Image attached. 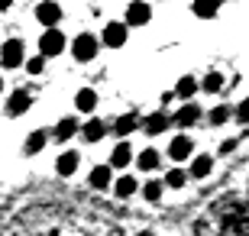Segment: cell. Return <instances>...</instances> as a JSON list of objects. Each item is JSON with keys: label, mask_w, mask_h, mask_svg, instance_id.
<instances>
[{"label": "cell", "mask_w": 249, "mask_h": 236, "mask_svg": "<svg viewBox=\"0 0 249 236\" xmlns=\"http://www.w3.org/2000/svg\"><path fill=\"white\" fill-rule=\"evenodd\" d=\"M201 91H204V94H220V91H223V74H220V72H211V74L201 81Z\"/></svg>", "instance_id": "obj_24"}, {"label": "cell", "mask_w": 249, "mask_h": 236, "mask_svg": "<svg viewBox=\"0 0 249 236\" xmlns=\"http://www.w3.org/2000/svg\"><path fill=\"white\" fill-rule=\"evenodd\" d=\"M33 107V97H29V91H13L7 97V117H19V113H26V110Z\"/></svg>", "instance_id": "obj_6"}, {"label": "cell", "mask_w": 249, "mask_h": 236, "mask_svg": "<svg viewBox=\"0 0 249 236\" xmlns=\"http://www.w3.org/2000/svg\"><path fill=\"white\" fill-rule=\"evenodd\" d=\"M162 182H165L168 188H185V184L191 182V175H188L185 168H172V172H168L165 178H162Z\"/></svg>", "instance_id": "obj_25"}, {"label": "cell", "mask_w": 249, "mask_h": 236, "mask_svg": "<svg viewBox=\"0 0 249 236\" xmlns=\"http://www.w3.org/2000/svg\"><path fill=\"white\" fill-rule=\"evenodd\" d=\"M78 165H81V155L68 149V152H62V155H58V162H55V172L62 175V178H71V175L78 172Z\"/></svg>", "instance_id": "obj_12"}, {"label": "cell", "mask_w": 249, "mask_h": 236, "mask_svg": "<svg viewBox=\"0 0 249 236\" xmlns=\"http://www.w3.org/2000/svg\"><path fill=\"white\" fill-rule=\"evenodd\" d=\"M46 143H49V133L46 129H36V133L26 139V155H39L42 149H46Z\"/></svg>", "instance_id": "obj_22"}, {"label": "cell", "mask_w": 249, "mask_h": 236, "mask_svg": "<svg viewBox=\"0 0 249 236\" xmlns=\"http://www.w3.org/2000/svg\"><path fill=\"white\" fill-rule=\"evenodd\" d=\"M104 136H107V123H104V120H97V117H91L81 127V139H84V143H101Z\"/></svg>", "instance_id": "obj_11"}, {"label": "cell", "mask_w": 249, "mask_h": 236, "mask_svg": "<svg viewBox=\"0 0 249 236\" xmlns=\"http://www.w3.org/2000/svg\"><path fill=\"white\" fill-rule=\"evenodd\" d=\"M136 191H139V182H136V178H133V175H120V178L113 182V194H117V198H120V200L133 198Z\"/></svg>", "instance_id": "obj_14"}, {"label": "cell", "mask_w": 249, "mask_h": 236, "mask_svg": "<svg viewBox=\"0 0 249 236\" xmlns=\"http://www.w3.org/2000/svg\"><path fill=\"white\" fill-rule=\"evenodd\" d=\"M65 52V36H62V29H46L42 36H39V55L42 58H55V55Z\"/></svg>", "instance_id": "obj_3"}, {"label": "cell", "mask_w": 249, "mask_h": 236, "mask_svg": "<svg viewBox=\"0 0 249 236\" xmlns=\"http://www.w3.org/2000/svg\"><path fill=\"white\" fill-rule=\"evenodd\" d=\"M233 149H236V139H227V143L220 145V152H233Z\"/></svg>", "instance_id": "obj_30"}, {"label": "cell", "mask_w": 249, "mask_h": 236, "mask_svg": "<svg viewBox=\"0 0 249 236\" xmlns=\"http://www.w3.org/2000/svg\"><path fill=\"white\" fill-rule=\"evenodd\" d=\"M201 117H204V113H201V107H197V104H185V107L175 113V127L188 129V127H194V123H197Z\"/></svg>", "instance_id": "obj_13"}, {"label": "cell", "mask_w": 249, "mask_h": 236, "mask_svg": "<svg viewBox=\"0 0 249 236\" xmlns=\"http://www.w3.org/2000/svg\"><path fill=\"white\" fill-rule=\"evenodd\" d=\"M191 152H194V139L185 136V133L168 143V159L172 162H185V159H191Z\"/></svg>", "instance_id": "obj_5"}, {"label": "cell", "mask_w": 249, "mask_h": 236, "mask_svg": "<svg viewBox=\"0 0 249 236\" xmlns=\"http://www.w3.org/2000/svg\"><path fill=\"white\" fill-rule=\"evenodd\" d=\"M162 194H165V182L152 178V182H146V184H142V198H146V200H152V204H156V200L162 198Z\"/></svg>", "instance_id": "obj_23"}, {"label": "cell", "mask_w": 249, "mask_h": 236, "mask_svg": "<svg viewBox=\"0 0 249 236\" xmlns=\"http://www.w3.org/2000/svg\"><path fill=\"white\" fill-rule=\"evenodd\" d=\"M42 68H46V58H42V55H33V58H26V72H29V74H42Z\"/></svg>", "instance_id": "obj_28"}, {"label": "cell", "mask_w": 249, "mask_h": 236, "mask_svg": "<svg viewBox=\"0 0 249 236\" xmlns=\"http://www.w3.org/2000/svg\"><path fill=\"white\" fill-rule=\"evenodd\" d=\"M230 117H233V110L227 107V104H220V107H213V110H211V117H207V120H211L213 127H223V123H227Z\"/></svg>", "instance_id": "obj_26"}, {"label": "cell", "mask_w": 249, "mask_h": 236, "mask_svg": "<svg viewBox=\"0 0 249 236\" xmlns=\"http://www.w3.org/2000/svg\"><path fill=\"white\" fill-rule=\"evenodd\" d=\"M126 33H129L126 23H107V26H104V33H101V42L107 49H120L123 42H126Z\"/></svg>", "instance_id": "obj_4"}, {"label": "cell", "mask_w": 249, "mask_h": 236, "mask_svg": "<svg viewBox=\"0 0 249 236\" xmlns=\"http://www.w3.org/2000/svg\"><path fill=\"white\" fill-rule=\"evenodd\" d=\"M159 159H162V155H159L156 149H142V152L136 155V165L142 168V172H156V168H159Z\"/></svg>", "instance_id": "obj_21"}, {"label": "cell", "mask_w": 249, "mask_h": 236, "mask_svg": "<svg viewBox=\"0 0 249 236\" xmlns=\"http://www.w3.org/2000/svg\"><path fill=\"white\" fill-rule=\"evenodd\" d=\"M139 129H142L146 136H159V133H165V129H168V117H165V113H149V117H142Z\"/></svg>", "instance_id": "obj_10"}, {"label": "cell", "mask_w": 249, "mask_h": 236, "mask_svg": "<svg viewBox=\"0 0 249 236\" xmlns=\"http://www.w3.org/2000/svg\"><path fill=\"white\" fill-rule=\"evenodd\" d=\"M97 49H101V39L91 36V33H81V36H74V42H71V55L78 62H94Z\"/></svg>", "instance_id": "obj_2"}, {"label": "cell", "mask_w": 249, "mask_h": 236, "mask_svg": "<svg viewBox=\"0 0 249 236\" xmlns=\"http://www.w3.org/2000/svg\"><path fill=\"white\" fill-rule=\"evenodd\" d=\"M197 88H201V84L194 81L191 74H185V78H178V84H175V97L188 100V97H194V94H197Z\"/></svg>", "instance_id": "obj_20"}, {"label": "cell", "mask_w": 249, "mask_h": 236, "mask_svg": "<svg viewBox=\"0 0 249 236\" xmlns=\"http://www.w3.org/2000/svg\"><path fill=\"white\" fill-rule=\"evenodd\" d=\"M88 182H91L94 191H107V184L113 182V168H110V162H107V165H94L91 175H88Z\"/></svg>", "instance_id": "obj_8"}, {"label": "cell", "mask_w": 249, "mask_h": 236, "mask_svg": "<svg viewBox=\"0 0 249 236\" xmlns=\"http://www.w3.org/2000/svg\"><path fill=\"white\" fill-rule=\"evenodd\" d=\"M0 91H3V78H0Z\"/></svg>", "instance_id": "obj_32"}, {"label": "cell", "mask_w": 249, "mask_h": 236, "mask_svg": "<svg viewBox=\"0 0 249 236\" xmlns=\"http://www.w3.org/2000/svg\"><path fill=\"white\" fill-rule=\"evenodd\" d=\"M0 10H10V0H0Z\"/></svg>", "instance_id": "obj_31"}, {"label": "cell", "mask_w": 249, "mask_h": 236, "mask_svg": "<svg viewBox=\"0 0 249 236\" xmlns=\"http://www.w3.org/2000/svg\"><path fill=\"white\" fill-rule=\"evenodd\" d=\"M194 13H197V17H204V19H211V17H217V3L201 0V3H194Z\"/></svg>", "instance_id": "obj_27"}, {"label": "cell", "mask_w": 249, "mask_h": 236, "mask_svg": "<svg viewBox=\"0 0 249 236\" xmlns=\"http://www.w3.org/2000/svg\"><path fill=\"white\" fill-rule=\"evenodd\" d=\"M74 107L81 110V113H94V107H97V91L81 88V91L74 94Z\"/></svg>", "instance_id": "obj_18"}, {"label": "cell", "mask_w": 249, "mask_h": 236, "mask_svg": "<svg viewBox=\"0 0 249 236\" xmlns=\"http://www.w3.org/2000/svg\"><path fill=\"white\" fill-rule=\"evenodd\" d=\"M36 19L42 23V26L55 29V23L62 19V7H58V3H52V0H49V3H39V7H36Z\"/></svg>", "instance_id": "obj_7"}, {"label": "cell", "mask_w": 249, "mask_h": 236, "mask_svg": "<svg viewBox=\"0 0 249 236\" xmlns=\"http://www.w3.org/2000/svg\"><path fill=\"white\" fill-rule=\"evenodd\" d=\"M233 117L240 120V123H249V97L236 104V110H233Z\"/></svg>", "instance_id": "obj_29"}, {"label": "cell", "mask_w": 249, "mask_h": 236, "mask_svg": "<svg viewBox=\"0 0 249 236\" xmlns=\"http://www.w3.org/2000/svg\"><path fill=\"white\" fill-rule=\"evenodd\" d=\"M139 123H142V120H139L136 113H123V117L113 120V133H117V136H129L133 129H139Z\"/></svg>", "instance_id": "obj_17"}, {"label": "cell", "mask_w": 249, "mask_h": 236, "mask_svg": "<svg viewBox=\"0 0 249 236\" xmlns=\"http://www.w3.org/2000/svg\"><path fill=\"white\" fill-rule=\"evenodd\" d=\"M133 162V145L129 143H117L110 152V168H126Z\"/></svg>", "instance_id": "obj_15"}, {"label": "cell", "mask_w": 249, "mask_h": 236, "mask_svg": "<svg viewBox=\"0 0 249 236\" xmlns=\"http://www.w3.org/2000/svg\"><path fill=\"white\" fill-rule=\"evenodd\" d=\"M149 17H152L149 3H129L126 7V26H146Z\"/></svg>", "instance_id": "obj_9"}, {"label": "cell", "mask_w": 249, "mask_h": 236, "mask_svg": "<svg viewBox=\"0 0 249 236\" xmlns=\"http://www.w3.org/2000/svg\"><path fill=\"white\" fill-rule=\"evenodd\" d=\"M74 133H78V120L65 117V120H58V123H55V133H52V136H55V143H68Z\"/></svg>", "instance_id": "obj_19"}, {"label": "cell", "mask_w": 249, "mask_h": 236, "mask_svg": "<svg viewBox=\"0 0 249 236\" xmlns=\"http://www.w3.org/2000/svg\"><path fill=\"white\" fill-rule=\"evenodd\" d=\"M211 172H213V159L211 155H194L191 159V168H188L191 178H207Z\"/></svg>", "instance_id": "obj_16"}, {"label": "cell", "mask_w": 249, "mask_h": 236, "mask_svg": "<svg viewBox=\"0 0 249 236\" xmlns=\"http://www.w3.org/2000/svg\"><path fill=\"white\" fill-rule=\"evenodd\" d=\"M0 65L3 68H19V65H26V46L19 42V39H7L3 46H0Z\"/></svg>", "instance_id": "obj_1"}]
</instances>
